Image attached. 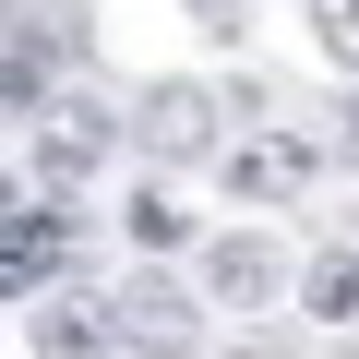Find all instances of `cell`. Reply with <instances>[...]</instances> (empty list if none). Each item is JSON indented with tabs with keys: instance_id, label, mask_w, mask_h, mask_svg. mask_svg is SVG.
I'll list each match as a JSON object with an SVG mask.
<instances>
[{
	"instance_id": "30bf717a",
	"label": "cell",
	"mask_w": 359,
	"mask_h": 359,
	"mask_svg": "<svg viewBox=\"0 0 359 359\" xmlns=\"http://www.w3.org/2000/svg\"><path fill=\"white\" fill-rule=\"evenodd\" d=\"M120 228H132V240H144V252H168V240H180V228H192V216H180V204H168V192H132V216H120Z\"/></svg>"
},
{
	"instance_id": "7a4b0ae2",
	"label": "cell",
	"mask_w": 359,
	"mask_h": 359,
	"mask_svg": "<svg viewBox=\"0 0 359 359\" xmlns=\"http://www.w3.org/2000/svg\"><path fill=\"white\" fill-rule=\"evenodd\" d=\"M25 156H36V180H84V168L108 156V108H84V96H48V108L25 120Z\"/></svg>"
},
{
	"instance_id": "8fae6325",
	"label": "cell",
	"mask_w": 359,
	"mask_h": 359,
	"mask_svg": "<svg viewBox=\"0 0 359 359\" xmlns=\"http://www.w3.org/2000/svg\"><path fill=\"white\" fill-rule=\"evenodd\" d=\"M120 311H132V335H180V287H132Z\"/></svg>"
},
{
	"instance_id": "6da1fadb",
	"label": "cell",
	"mask_w": 359,
	"mask_h": 359,
	"mask_svg": "<svg viewBox=\"0 0 359 359\" xmlns=\"http://www.w3.org/2000/svg\"><path fill=\"white\" fill-rule=\"evenodd\" d=\"M216 168H228L240 204H299V192H311V144H299V132H240Z\"/></svg>"
},
{
	"instance_id": "277c9868",
	"label": "cell",
	"mask_w": 359,
	"mask_h": 359,
	"mask_svg": "<svg viewBox=\"0 0 359 359\" xmlns=\"http://www.w3.org/2000/svg\"><path fill=\"white\" fill-rule=\"evenodd\" d=\"M60 252H72V216H60V180H48V204H13V228H0V276L36 287V276H60Z\"/></svg>"
},
{
	"instance_id": "3957f363",
	"label": "cell",
	"mask_w": 359,
	"mask_h": 359,
	"mask_svg": "<svg viewBox=\"0 0 359 359\" xmlns=\"http://www.w3.org/2000/svg\"><path fill=\"white\" fill-rule=\"evenodd\" d=\"M216 96L204 84H144V156H216Z\"/></svg>"
},
{
	"instance_id": "8992f818",
	"label": "cell",
	"mask_w": 359,
	"mask_h": 359,
	"mask_svg": "<svg viewBox=\"0 0 359 359\" xmlns=\"http://www.w3.org/2000/svg\"><path fill=\"white\" fill-rule=\"evenodd\" d=\"M36 347H132V311L120 299H60V311H36Z\"/></svg>"
},
{
	"instance_id": "9c48e42d",
	"label": "cell",
	"mask_w": 359,
	"mask_h": 359,
	"mask_svg": "<svg viewBox=\"0 0 359 359\" xmlns=\"http://www.w3.org/2000/svg\"><path fill=\"white\" fill-rule=\"evenodd\" d=\"M311 36H323L335 72H359V0H311Z\"/></svg>"
},
{
	"instance_id": "ba28073f",
	"label": "cell",
	"mask_w": 359,
	"mask_h": 359,
	"mask_svg": "<svg viewBox=\"0 0 359 359\" xmlns=\"http://www.w3.org/2000/svg\"><path fill=\"white\" fill-rule=\"evenodd\" d=\"M311 311H323V323H347V311H359V240H335V252L311 264Z\"/></svg>"
},
{
	"instance_id": "52a82bcc",
	"label": "cell",
	"mask_w": 359,
	"mask_h": 359,
	"mask_svg": "<svg viewBox=\"0 0 359 359\" xmlns=\"http://www.w3.org/2000/svg\"><path fill=\"white\" fill-rule=\"evenodd\" d=\"M204 287H216L228 311H252V299L276 287V252H264V240H216V252H204Z\"/></svg>"
},
{
	"instance_id": "7c38bea8",
	"label": "cell",
	"mask_w": 359,
	"mask_h": 359,
	"mask_svg": "<svg viewBox=\"0 0 359 359\" xmlns=\"http://www.w3.org/2000/svg\"><path fill=\"white\" fill-rule=\"evenodd\" d=\"M192 13H204V36H240V0H192Z\"/></svg>"
},
{
	"instance_id": "5b68a950",
	"label": "cell",
	"mask_w": 359,
	"mask_h": 359,
	"mask_svg": "<svg viewBox=\"0 0 359 359\" xmlns=\"http://www.w3.org/2000/svg\"><path fill=\"white\" fill-rule=\"evenodd\" d=\"M60 60H72V25H60V13H13V84H0L13 120L48 108V72H60Z\"/></svg>"
},
{
	"instance_id": "4fadbf2b",
	"label": "cell",
	"mask_w": 359,
	"mask_h": 359,
	"mask_svg": "<svg viewBox=\"0 0 359 359\" xmlns=\"http://www.w3.org/2000/svg\"><path fill=\"white\" fill-rule=\"evenodd\" d=\"M347 144H359V96H347Z\"/></svg>"
}]
</instances>
